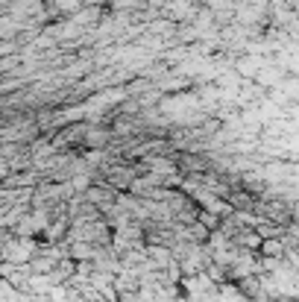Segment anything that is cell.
<instances>
[{
    "label": "cell",
    "mask_w": 299,
    "mask_h": 302,
    "mask_svg": "<svg viewBox=\"0 0 299 302\" xmlns=\"http://www.w3.org/2000/svg\"><path fill=\"white\" fill-rule=\"evenodd\" d=\"M165 109H167L170 117H185V115H191V109H197V100L191 94L188 97H176V100H167Z\"/></svg>",
    "instance_id": "6da1fadb"
},
{
    "label": "cell",
    "mask_w": 299,
    "mask_h": 302,
    "mask_svg": "<svg viewBox=\"0 0 299 302\" xmlns=\"http://www.w3.org/2000/svg\"><path fill=\"white\" fill-rule=\"evenodd\" d=\"M9 261H27L30 258V244L27 241H21V244H9Z\"/></svg>",
    "instance_id": "7a4b0ae2"
},
{
    "label": "cell",
    "mask_w": 299,
    "mask_h": 302,
    "mask_svg": "<svg viewBox=\"0 0 299 302\" xmlns=\"http://www.w3.org/2000/svg\"><path fill=\"white\" fill-rule=\"evenodd\" d=\"M170 12H173L176 18H191V3H188V0H173V3H170Z\"/></svg>",
    "instance_id": "3957f363"
},
{
    "label": "cell",
    "mask_w": 299,
    "mask_h": 302,
    "mask_svg": "<svg viewBox=\"0 0 299 302\" xmlns=\"http://www.w3.org/2000/svg\"><path fill=\"white\" fill-rule=\"evenodd\" d=\"M258 67H261V59H244V65H241L244 73H258Z\"/></svg>",
    "instance_id": "277c9868"
},
{
    "label": "cell",
    "mask_w": 299,
    "mask_h": 302,
    "mask_svg": "<svg viewBox=\"0 0 299 302\" xmlns=\"http://www.w3.org/2000/svg\"><path fill=\"white\" fill-rule=\"evenodd\" d=\"M211 6H214V9H229L232 0H211Z\"/></svg>",
    "instance_id": "5b68a950"
},
{
    "label": "cell",
    "mask_w": 299,
    "mask_h": 302,
    "mask_svg": "<svg viewBox=\"0 0 299 302\" xmlns=\"http://www.w3.org/2000/svg\"><path fill=\"white\" fill-rule=\"evenodd\" d=\"M59 6H65V9H70V6H77V0H56Z\"/></svg>",
    "instance_id": "8992f818"
},
{
    "label": "cell",
    "mask_w": 299,
    "mask_h": 302,
    "mask_svg": "<svg viewBox=\"0 0 299 302\" xmlns=\"http://www.w3.org/2000/svg\"><path fill=\"white\" fill-rule=\"evenodd\" d=\"M264 250H267V252H276V255H279V250H282V247H279V244H264Z\"/></svg>",
    "instance_id": "52a82bcc"
}]
</instances>
